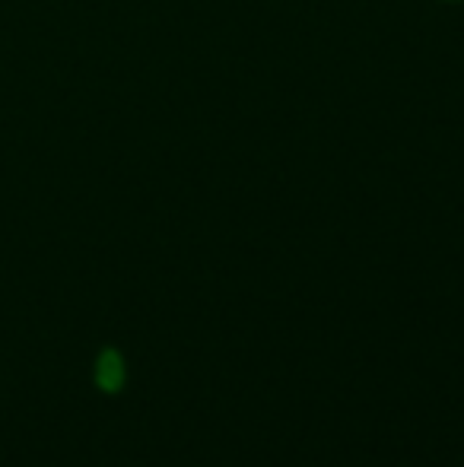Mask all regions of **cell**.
Segmentation results:
<instances>
[{
  "instance_id": "6da1fadb",
  "label": "cell",
  "mask_w": 464,
  "mask_h": 467,
  "mask_svg": "<svg viewBox=\"0 0 464 467\" xmlns=\"http://www.w3.org/2000/svg\"><path fill=\"white\" fill-rule=\"evenodd\" d=\"M96 381H99L106 391H118L124 381V363L115 350H106L96 363Z\"/></svg>"
}]
</instances>
